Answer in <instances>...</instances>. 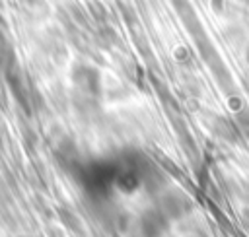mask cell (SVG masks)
<instances>
[{
	"label": "cell",
	"instance_id": "obj_1",
	"mask_svg": "<svg viewBox=\"0 0 249 237\" xmlns=\"http://www.w3.org/2000/svg\"><path fill=\"white\" fill-rule=\"evenodd\" d=\"M6 78H8L10 91H12V95L16 97V101H18L21 107L27 109V105H29V101H27V91H25L23 78L19 76V72H18V70H10V72L6 74Z\"/></svg>",
	"mask_w": 249,
	"mask_h": 237
}]
</instances>
